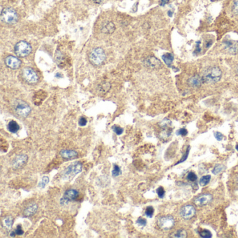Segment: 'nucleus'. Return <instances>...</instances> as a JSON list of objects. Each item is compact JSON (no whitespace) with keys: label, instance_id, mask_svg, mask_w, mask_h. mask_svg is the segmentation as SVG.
Masks as SVG:
<instances>
[{"label":"nucleus","instance_id":"2eb2a0df","mask_svg":"<svg viewBox=\"0 0 238 238\" xmlns=\"http://www.w3.org/2000/svg\"><path fill=\"white\" fill-rule=\"evenodd\" d=\"M224 47L231 53H236L238 51V43L236 41L226 40L223 41Z\"/></svg>","mask_w":238,"mask_h":238},{"label":"nucleus","instance_id":"4be33fe9","mask_svg":"<svg viewBox=\"0 0 238 238\" xmlns=\"http://www.w3.org/2000/svg\"><path fill=\"white\" fill-rule=\"evenodd\" d=\"M162 58L166 65H168V66H171L173 62V56L172 54H170V53H166V54H164L162 56Z\"/></svg>","mask_w":238,"mask_h":238},{"label":"nucleus","instance_id":"1a4fd4ad","mask_svg":"<svg viewBox=\"0 0 238 238\" xmlns=\"http://www.w3.org/2000/svg\"><path fill=\"white\" fill-rule=\"evenodd\" d=\"M79 193L75 189H69L64 194V196L60 199V204L65 205L68 204L69 202L75 200L78 197Z\"/></svg>","mask_w":238,"mask_h":238},{"label":"nucleus","instance_id":"412c9836","mask_svg":"<svg viewBox=\"0 0 238 238\" xmlns=\"http://www.w3.org/2000/svg\"><path fill=\"white\" fill-rule=\"evenodd\" d=\"M13 223V219L11 216H7L3 220V226L7 230H11L12 228Z\"/></svg>","mask_w":238,"mask_h":238},{"label":"nucleus","instance_id":"6e6552de","mask_svg":"<svg viewBox=\"0 0 238 238\" xmlns=\"http://www.w3.org/2000/svg\"><path fill=\"white\" fill-rule=\"evenodd\" d=\"M22 76L24 79L26 80L27 82L30 84H34L38 82L39 77L33 69L29 68V67H26L23 69L22 71Z\"/></svg>","mask_w":238,"mask_h":238},{"label":"nucleus","instance_id":"a878e982","mask_svg":"<svg viewBox=\"0 0 238 238\" xmlns=\"http://www.w3.org/2000/svg\"><path fill=\"white\" fill-rule=\"evenodd\" d=\"M200 237H202L203 238H210L212 237V235L211 232L208 230H203L200 232Z\"/></svg>","mask_w":238,"mask_h":238},{"label":"nucleus","instance_id":"f3484780","mask_svg":"<svg viewBox=\"0 0 238 238\" xmlns=\"http://www.w3.org/2000/svg\"><path fill=\"white\" fill-rule=\"evenodd\" d=\"M78 152L75 150L71 149H63L60 152V155L62 156V158L66 159H71L75 158L78 156Z\"/></svg>","mask_w":238,"mask_h":238},{"label":"nucleus","instance_id":"423d86ee","mask_svg":"<svg viewBox=\"0 0 238 238\" xmlns=\"http://www.w3.org/2000/svg\"><path fill=\"white\" fill-rule=\"evenodd\" d=\"M14 110L15 112L22 117H26L31 112V108L26 102L21 100H18L15 102Z\"/></svg>","mask_w":238,"mask_h":238},{"label":"nucleus","instance_id":"5701e85b","mask_svg":"<svg viewBox=\"0 0 238 238\" xmlns=\"http://www.w3.org/2000/svg\"><path fill=\"white\" fill-rule=\"evenodd\" d=\"M171 237H179V238H185L187 236V233L185 230L179 229L175 231L172 234Z\"/></svg>","mask_w":238,"mask_h":238},{"label":"nucleus","instance_id":"7c9ffc66","mask_svg":"<svg viewBox=\"0 0 238 238\" xmlns=\"http://www.w3.org/2000/svg\"><path fill=\"white\" fill-rule=\"evenodd\" d=\"M187 179L191 182H195L197 180V175L193 172H190L187 175Z\"/></svg>","mask_w":238,"mask_h":238},{"label":"nucleus","instance_id":"4c0bfd02","mask_svg":"<svg viewBox=\"0 0 238 238\" xmlns=\"http://www.w3.org/2000/svg\"><path fill=\"white\" fill-rule=\"evenodd\" d=\"M87 121L85 117H80L79 121H78V124H79V125L81 126H85L87 124Z\"/></svg>","mask_w":238,"mask_h":238},{"label":"nucleus","instance_id":"a211bd4d","mask_svg":"<svg viewBox=\"0 0 238 238\" xmlns=\"http://www.w3.org/2000/svg\"><path fill=\"white\" fill-rule=\"evenodd\" d=\"M37 210H38L37 205L35 204V203H32V204L29 205V206L25 210L24 212H23V214H24V216L25 217L31 216L36 213V211H37Z\"/></svg>","mask_w":238,"mask_h":238},{"label":"nucleus","instance_id":"f257e3e1","mask_svg":"<svg viewBox=\"0 0 238 238\" xmlns=\"http://www.w3.org/2000/svg\"><path fill=\"white\" fill-rule=\"evenodd\" d=\"M222 72L221 69L216 66L210 67L204 71L203 74V79L205 82L210 84H213L221 80Z\"/></svg>","mask_w":238,"mask_h":238},{"label":"nucleus","instance_id":"72a5a7b5","mask_svg":"<svg viewBox=\"0 0 238 238\" xmlns=\"http://www.w3.org/2000/svg\"><path fill=\"white\" fill-rule=\"evenodd\" d=\"M232 11L235 14L238 15V0H235L233 2Z\"/></svg>","mask_w":238,"mask_h":238},{"label":"nucleus","instance_id":"393cba45","mask_svg":"<svg viewBox=\"0 0 238 238\" xmlns=\"http://www.w3.org/2000/svg\"><path fill=\"white\" fill-rule=\"evenodd\" d=\"M210 175H205V176L202 177L200 179L199 183L201 186H206L207 184H209V182H210Z\"/></svg>","mask_w":238,"mask_h":238},{"label":"nucleus","instance_id":"4468645a","mask_svg":"<svg viewBox=\"0 0 238 238\" xmlns=\"http://www.w3.org/2000/svg\"><path fill=\"white\" fill-rule=\"evenodd\" d=\"M203 81L204 80L203 79V77H200L198 75H195L189 78L188 80V84L191 87L197 88V87H199L202 85Z\"/></svg>","mask_w":238,"mask_h":238},{"label":"nucleus","instance_id":"2f4dec72","mask_svg":"<svg viewBox=\"0 0 238 238\" xmlns=\"http://www.w3.org/2000/svg\"><path fill=\"white\" fill-rule=\"evenodd\" d=\"M156 193H157V194H158V196L159 198H163L164 195H165V190H164V189L163 188L162 186H160L157 189Z\"/></svg>","mask_w":238,"mask_h":238},{"label":"nucleus","instance_id":"0eeeda50","mask_svg":"<svg viewBox=\"0 0 238 238\" xmlns=\"http://www.w3.org/2000/svg\"><path fill=\"white\" fill-rule=\"evenodd\" d=\"M158 226L163 230H170L175 225V219L171 216H161L158 220Z\"/></svg>","mask_w":238,"mask_h":238},{"label":"nucleus","instance_id":"a19ab883","mask_svg":"<svg viewBox=\"0 0 238 238\" xmlns=\"http://www.w3.org/2000/svg\"><path fill=\"white\" fill-rule=\"evenodd\" d=\"M169 2V0H160V5L161 6H165L166 4H167Z\"/></svg>","mask_w":238,"mask_h":238},{"label":"nucleus","instance_id":"6ab92c4d","mask_svg":"<svg viewBox=\"0 0 238 238\" xmlns=\"http://www.w3.org/2000/svg\"><path fill=\"white\" fill-rule=\"evenodd\" d=\"M115 25L112 22H108L103 25L102 27V31L106 34H112L115 31Z\"/></svg>","mask_w":238,"mask_h":238},{"label":"nucleus","instance_id":"f8f14e48","mask_svg":"<svg viewBox=\"0 0 238 238\" xmlns=\"http://www.w3.org/2000/svg\"><path fill=\"white\" fill-rule=\"evenodd\" d=\"M28 160V156L25 154H20L15 157L14 160L13 161L12 165L14 168H20L25 165Z\"/></svg>","mask_w":238,"mask_h":238},{"label":"nucleus","instance_id":"c03bdc74","mask_svg":"<svg viewBox=\"0 0 238 238\" xmlns=\"http://www.w3.org/2000/svg\"><path fill=\"white\" fill-rule=\"evenodd\" d=\"M237 75H238V66H237Z\"/></svg>","mask_w":238,"mask_h":238},{"label":"nucleus","instance_id":"e433bc0d","mask_svg":"<svg viewBox=\"0 0 238 238\" xmlns=\"http://www.w3.org/2000/svg\"><path fill=\"white\" fill-rule=\"evenodd\" d=\"M214 137L216 138V139L217 140H219V141H220V140H222L223 139L224 136L223 134L220 132H215L214 133Z\"/></svg>","mask_w":238,"mask_h":238},{"label":"nucleus","instance_id":"ddd939ff","mask_svg":"<svg viewBox=\"0 0 238 238\" xmlns=\"http://www.w3.org/2000/svg\"><path fill=\"white\" fill-rule=\"evenodd\" d=\"M5 62L6 65H7L9 68L12 69H18L20 66V64H21L20 60L18 59V57H15L14 56L7 57L6 58Z\"/></svg>","mask_w":238,"mask_h":238},{"label":"nucleus","instance_id":"cd10ccee","mask_svg":"<svg viewBox=\"0 0 238 238\" xmlns=\"http://www.w3.org/2000/svg\"><path fill=\"white\" fill-rule=\"evenodd\" d=\"M154 212V210L153 207L151 206H149L147 207L146 210H145V215H146L147 217L151 218V217H152V216H153Z\"/></svg>","mask_w":238,"mask_h":238},{"label":"nucleus","instance_id":"20e7f679","mask_svg":"<svg viewBox=\"0 0 238 238\" xmlns=\"http://www.w3.org/2000/svg\"><path fill=\"white\" fill-rule=\"evenodd\" d=\"M105 59V52L101 48H96L94 49L89 55V61L94 65H100L104 62Z\"/></svg>","mask_w":238,"mask_h":238},{"label":"nucleus","instance_id":"bb28decb","mask_svg":"<svg viewBox=\"0 0 238 238\" xmlns=\"http://www.w3.org/2000/svg\"><path fill=\"white\" fill-rule=\"evenodd\" d=\"M121 170H120V168L117 165H114V168H113V170L112 171V174L113 177H117L121 174Z\"/></svg>","mask_w":238,"mask_h":238},{"label":"nucleus","instance_id":"9d476101","mask_svg":"<svg viewBox=\"0 0 238 238\" xmlns=\"http://www.w3.org/2000/svg\"><path fill=\"white\" fill-rule=\"evenodd\" d=\"M196 213V210L193 205H184V207H182L180 210V215L184 219L189 220L195 216Z\"/></svg>","mask_w":238,"mask_h":238},{"label":"nucleus","instance_id":"473e14b6","mask_svg":"<svg viewBox=\"0 0 238 238\" xmlns=\"http://www.w3.org/2000/svg\"><path fill=\"white\" fill-rule=\"evenodd\" d=\"M136 223L140 226H146V224H147V221L145 219L142 218V217H140V218H138V220L136 221Z\"/></svg>","mask_w":238,"mask_h":238},{"label":"nucleus","instance_id":"dca6fc26","mask_svg":"<svg viewBox=\"0 0 238 238\" xmlns=\"http://www.w3.org/2000/svg\"><path fill=\"white\" fill-rule=\"evenodd\" d=\"M145 65H147L148 67H151L153 69H157L161 67V63L158 59H156L154 57H150L149 58H147L145 62Z\"/></svg>","mask_w":238,"mask_h":238},{"label":"nucleus","instance_id":"c9c22d12","mask_svg":"<svg viewBox=\"0 0 238 238\" xmlns=\"http://www.w3.org/2000/svg\"><path fill=\"white\" fill-rule=\"evenodd\" d=\"M187 133H188V131H187L186 129L184 128L180 129L179 130L177 131V134L182 136H185L187 135Z\"/></svg>","mask_w":238,"mask_h":238},{"label":"nucleus","instance_id":"a18cd8bd","mask_svg":"<svg viewBox=\"0 0 238 238\" xmlns=\"http://www.w3.org/2000/svg\"><path fill=\"white\" fill-rule=\"evenodd\" d=\"M211 1H212V2H214V1H217V0H211Z\"/></svg>","mask_w":238,"mask_h":238},{"label":"nucleus","instance_id":"b1692460","mask_svg":"<svg viewBox=\"0 0 238 238\" xmlns=\"http://www.w3.org/2000/svg\"><path fill=\"white\" fill-rule=\"evenodd\" d=\"M226 169V166L222 164H218L214 168V169L212 170V173L214 175H219L221 173H222L224 170Z\"/></svg>","mask_w":238,"mask_h":238},{"label":"nucleus","instance_id":"f704fd0d","mask_svg":"<svg viewBox=\"0 0 238 238\" xmlns=\"http://www.w3.org/2000/svg\"><path fill=\"white\" fill-rule=\"evenodd\" d=\"M14 231H15V235H22L23 233H24L21 225H18L17 226V228H16V229Z\"/></svg>","mask_w":238,"mask_h":238},{"label":"nucleus","instance_id":"37998d69","mask_svg":"<svg viewBox=\"0 0 238 238\" xmlns=\"http://www.w3.org/2000/svg\"><path fill=\"white\" fill-rule=\"evenodd\" d=\"M235 148H236V149H237V151H238V145H236V147H235Z\"/></svg>","mask_w":238,"mask_h":238},{"label":"nucleus","instance_id":"58836bf2","mask_svg":"<svg viewBox=\"0 0 238 238\" xmlns=\"http://www.w3.org/2000/svg\"><path fill=\"white\" fill-rule=\"evenodd\" d=\"M200 50H201V48L200 46V42H197L196 45V49L194 50V54H198V53L200 52Z\"/></svg>","mask_w":238,"mask_h":238},{"label":"nucleus","instance_id":"79ce46f5","mask_svg":"<svg viewBox=\"0 0 238 238\" xmlns=\"http://www.w3.org/2000/svg\"><path fill=\"white\" fill-rule=\"evenodd\" d=\"M92 1H93L94 3H96V4H100V3H101V2H102L103 0H92Z\"/></svg>","mask_w":238,"mask_h":238},{"label":"nucleus","instance_id":"ea45409f","mask_svg":"<svg viewBox=\"0 0 238 238\" xmlns=\"http://www.w3.org/2000/svg\"><path fill=\"white\" fill-rule=\"evenodd\" d=\"M189 149L186 150V153L184 154V156H183V157H182V159H181V160H180L179 162H178V163H182V162H183V161H184L186 160V159H187V156H188V154H189Z\"/></svg>","mask_w":238,"mask_h":238},{"label":"nucleus","instance_id":"c85d7f7f","mask_svg":"<svg viewBox=\"0 0 238 238\" xmlns=\"http://www.w3.org/2000/svg\"><path fill=\"white\" fill-rule=\"evenodd\" d=\"M48 182H49V178H48V177L47 176H45L43 177L42 178V180H41V182L39 183V186L41 187V188H44V187L46 186V184H47Z\"/></svg>","mask_w":238,"mask_h":238},{"label":"nucleus","instance_id":"39448f33","mask_svg":"<svg viewBox=\"0 0 238 238\" xmlns=\"http://www.w3.org/2000/svg\"><path fill=\"white\" fill-rule=\"evenodd\" d=\"M15 52L18 56L21 57H26L31 53L32 47L29 43L25 41H21L15 45Z\"/></svg>","mask_w":238,"mask_h":238},{"label":"nucleus","instance_id":"aec40b11","mask_svg":"<svg viewBox=\"0 0 238 238\" xmlns=\"http://www.w3.org/2000/svg\"><path fill=\"white\" fill-rule=\"evenodd\" d=\"M8 131H10L11 133H17L18 131H19L20 129V126L18 125V124L15 121H11L9 122L8 124Z\"/></svg>","mask_w":238,"mask_h":238},{"label":"nucleus","instance_id":"9b49d317","mask_svg":"<svg viewBox=\"0 0 238 238\" xmlns=\"http://www.w3.org/2000/svg\"><path fill=\"white\" fill-rule=\"evenodd\" d=\"M212 200V196L210 194H203L198 196V198H196L195 200H194V203L197 205V206H204L209 204L210 203H211Z\"/></svg>","mask_w":238,"mask_h":238},{"label":"nucleus","instance_id":"7ed1b4c3","mask_svg":"<svg viewBox=\"0 0 238 238\" xmlns=\"http://www.w3.org/2000/svg\"><path fill=\"white\" fill-rule=\"evenodd\" d=\"M82 165L78 161H75V162L71 163V165H69L67 167L65 171L63 173L64 179H72L76 175H78V173H80L82 171Z\"/></svg>","mask_w":238,"mask_h":238},{"label":"nucleus","instance_id":"f03ea898","mask_svg":"<svg viewBox=\"0 0 238 238\" xmlns=\"http://www.w3.org/2000/svg\"><path fill=\"white\" fill-rule=\"evenodd\" d=\"M1 19L4 22L13 25L18 21V16L16 11L12 8H5L2 11Z\"/></svg>","mask_w":238,"mask_h":238},{"label":"nucleus","instance_id":"c756f323","mask_svg":"<svg viewBox=\"0 0 238 238\" xmlns=\"http://www.w3.org/2000/svg\"><path fill=\"white\" fill-rule=\"evenodd\" d=\"M112 130L114 132L117 134V135H121V134L123 133V129L121 128V127L117 125H115L112 127Z\"/></svg>","mask_w":238,"mask_h":238}]
</instances>
